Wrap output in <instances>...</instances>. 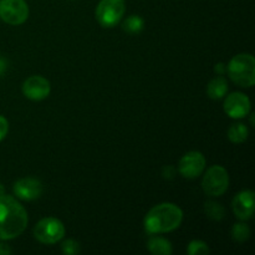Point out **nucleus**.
<instances>
[{
    "label": "nucleus",
    "mask_w": 255,
    "mask_h": 255,
    "mask_svg": "<svg viewBox=\"0 0 255 255\" xmlns=\"http://www.w3.org/2000/svg\"><path fill=\"white\" fill-rule=\"evenodd\" d=\"M27 213L11 196L0 197V239L11 241L21 236L27 226Z\"/></svg>",
    "instance_id": "f257e3e1"
},
{
    "label": "nucleus",
    "mask_w": 255,
    "mask_h": 255,
    "mask_svg": "<svg viewBox=\"0 0 255 255\" xmlns=\"http://www.w3.org/2000/svg\"><path fill=\"white\" fill-rule=\"evenodd\" d=\"M183 212L173 203H161L154 206L144 218V229L149 234L169 233L181 226Z\"/></svg>",
    "instance_id": "f03ea898"
},
{
    "label": "nucleus",
    "mask_w": 255,
    "mask_h": 255,
    "mask_svg": "<svg viewBox=\"0 0 255 255\" xmlns=\"http://www.w3.org/2000/svg\"><path fill=\"white\" fill-rule=\"evenodd\" d=\"M229 77L241 87H252L255 84V59L252 54H238L229 61Z\"/></svg>",
    "instance_id": "7ed1b4c3"
},
{
    "label": "nucleus",
    "mask_w": 255,
    "mask_h": 255,
    "mask_svg": "<svg viewBox=\"0 0 255 255\" xmlns=\"http://www.w3.org/2000/svg\"><path fill=\"white\" fill-rule=\"evenodd\" d=\"M229 186L228 172L222 166H212L202 179V188L209 197H221Z\"/></svg>",
    "instance_id": "20e7f679"
},
{
    "label": "nucleus",
    "mask_w": 255,
    "mask_h": 255,
    "mask_svg": "<svg viewBox=\"0 0 255 255\" xmlns=\"http://www.w3.org/2000/svg\"><path fill=\"white\" fill-rule=\"evenodd\" d=\"M126 11L125 0H101L96 7V19L104 27H114Z\"/></svg>",
    "instance_id": "39448f33"
},
{
    "label": "nucleus",
    "mask_w": 255,
    "mask_h": 255,
    "mask_svg": "<svg viewBox=\"0 0 255 255\" xmlns=\"http://www.w3.org/2000/svg\"><path fill=\"white\" fill-rule=\"evenodd\" d=\"M65 226L61 221L52 217L41 219L34 228V236L40 243L55 244L65 237Z\"/></svg>",
    "instance_id": "423d86ee"
},
{
    "label": "nucleus",
    "mask_w": 255,
    "mask_h": 255,
    "mask_svg": "<svg viewBox=\"0 0 255 255\" xmlns=\"http://www.w3.org/2000/svg\"><path fill=\"white\" fill-rule=\"evenodd\" d=\"M0 17L10 25H21L29 17V6L25 0H0Z\"/></svg>",
    "instance_id": "0eeeda50"
},
{
    "label": "nucleus",
    "mask_w": 255,
    "mask_h": 255,
    "mask_svg": "<svg viewBox=\"0 0 255 255\" xmlns=\"http://www.w3.org/2000/svg\"><path fill=\"white\" fill-rule=\"evenodd\" d=\"M206 163V158L201 152L191 151L181 158L178 164V171L184 178L194 179L203 173Z\"/></svg>",
    "instance_id": "6e6552de"
},
{
    "label": "nucleus",
    "mask_w": 255,
    "mask_h": 255,
    "mask_svg": "<svg viewBox=\"0 0 255 255\" xmlns=\"http://www.w3.org/2000/svg\"><path fill=\"white\" fill-rule=\"evenodd\" d=\"M50 91H51V86H50L49 80L39 75L30 76L22 84V94L26 99L32 100V101L45 100L50 95Z\"/></svg>",
    "instance_id": "1a4fd4ad"
},
{
    "label": "nucleus",
    "mask_w": 255,
    "mask_h": 255,
    "mask_svg": "<svg viewBox=\"0 0 255 255\" xmlns=\"http://www.w3.org/2000/svg\"><path fill=\"white\" fill-rule=\"evenodd\" d=\"M251 100L242 92H233L224 101V111L232 119H243L251 112Z\"/></svg>",
    "instance_id": "9d476101"
},
{
    "label": "nucleus",
    "mask_w": 255,
    "mask_h": 255,
    "mask_svg": "<svg viewBox=\"0 0 255 255\" xmlns=\"http://www.w3.org/2000/svg\"><path fill=\"white\" fill-rule=\"evenodd\" d=\"M234 214L241 221H248L253 217L255 209V194L253 191H242L232 201Z\"/></svg>",
    "instance_id": "9b49d317"
},
{
    "label": "nucleus",
    "mask_w": 255,
    "mask_h": 255,
    "mask_svg": "<svg viewBox=\"0 0 255 255\" xmlns=\"http://www.w3.org/2000/svg\"><path fill=\"white\" fill-rule=\"evenodd\" d=\"M14 194L22 201H34L42 194V184L39 179L21 178L12 187Z\"/></svg>",
    "instance_id": "f8f14e48"
},
{
    "label": "nucleus",
    "mask_w": 255,
    "mask_h": 255,
    "mask_svg": "<svg viewBox=\"0 0 255 255\" xmlns=\"http://www.w3.org/2000/svg\"><path fill=\"white\" fill-rule=\"evenodd\" d=\"M227 91H228V84H227L224 77H214L211 80L207 86V94L212 100H221L226 96Z\"/></svg>",
    "instance_id": "ddd939ff"
},
{
    "label": "nucleus",
    "mask_w": 255,
    "mask_h": 255,
    "mask_svg": "<svg viewBox=\"0 0 255 255\" xmlns=\"http://www.w3.org/2000/svg\"><path fill=\"white\" fill-rule=\"evenodd\" d=\"M147 248L154 255H171L173 252L172 244L161 237H152L147 242Z\"/></svg>",
    "instance_id": "4468645a"
},
{
    "label": "nucleus",
    "mask_w": 255,
    "mask_h": 255,
    "mask_svg": "<svg viewBox=\"0 0 255 255\" xmlns=\"http://www.w3.org/2000/svg\"><path fill=\"white\" fill-rule=\"evenodd\" d=\"M248 127L243 124H233L228 129V138L233 143H243L248 138Z\"/></svg>",
    "instance_id": "2eb2a0df"
},
{
    "label": "nucleus",
    "mask_w": 255,
    "mask_h": 255,
    "mask_svg": "<svg viewBox=\"0 0 255 255\" xmlns=\"http://www.w3.org/2000/svg\"><path fill=\"white\" fill-rule=\"evenodd\" d=\"M204 212H206L207 217L212 221H222L226 217V209L221 203H217L213 201H207L204 203Z\"/></svg>",
    "instance_id": "dca6fc26"
},
{
    "label": "nucleus",
    "mask_w": 255,
    "mask_h": 255,
    "mask_svg": "<svg viewBox=\"0 0 255 255\" xmlns=\"http://www.w3.org/2000/svg\"><path fill=\"white\" fill-rule=\"evenodd\" d=\"M251 237V229L247 224L237 223L232 228V238L237 243H244Z\"/></svg>",
    "instance_id": "f3484780"
},
{
    "label": "nucleus",
    "mask_w": 255,
    "mask_h": 255,
    "mask_svg": "<svg viewBox=\"0 0 255 255\" xmlns=\"http://www.w3.org/2000/svg\"><path fill=\"white\" fill-rule=\"evenodd\" d=\"M142 29H143V20L138 15H132L124 22V30L129 34H138Z\"/></svg>",
    "instance_id": "a211bd4d"
},
{
    "label": "nucleus",
    "mask_w": 255,
    "mask_h": 255,
    "mask_svg": "<svg viewBox=\"0 0 255 255\" xmlns=\"http://www.w3.org/2000/svg\"><path fill=\"white\" fill-rule=\"evenodd\" d=\"M187 253L189 255H208L211 253L207 243L202 241H192L188 244V248H187Z\"/></svg>",
    "instance_id": "6ab92c4d"
},
{
    "label": "nucleus",
    "mask_w": 255,
    "mask_h": 255,
    "mask_svg": "<svg viewBox=\"0 0 255 255\" xmlns=\"http://www.w3.org/2000/svg\"><path fill=\"white\" fill-rule=\"evenodd\" d=\"M62 253L66 255H76L80 253V246L74 239H67L61 246Z\"/></svg>",
    "instance_id": "aec40b11"
},
{
    "label": "nucleus",
    "mask_w": 255,
    "mask_h": 255,
    "mask_svg": "<svg viewBox=\"0 0 255 255\" xmlns=\"http://www.w3.org/2000/svg\"><path fill=\"white\" fill-rule=\"evenodd\" d=\"M7 132H9V122L4 116L0 115V141H2L6 137Z\"/></svg>",
    "instance_id": "412c9836"
},
{
    "label": "nucleus",
    "mask_w": 255,
    "mask_h": 255,
    "mask_svg": "<svg viewBox=\"0 0 255 255\" xmlns=\"http://www.w3.org/2000/svg\"><path fill=\"white\" fill-rule=\"evenodd\" d=\"M11 253V248L7 244L0 243V255H9Z\"/></svg>",
    "instance_id": "4be33fe9"
},
{
    "label": "nucleus",
    "mask_w": 255,
    "mask_h": 255,
    "mask_svg": "<svg viewBox=\"0 0 255 255\" xmlns=\"http://www.w3.org/2000/svg\"><path fill=\"white\" fill-rule=\"evenodd\" d=\"M226 70H227V67H226V65L224 64H218V65H216V67H214V71L217 72V74H219V75H223L224 72H226Z\"/></svg>",
    "instance_id": "5701e85b"
},
{
    "label": "nucleus",
    "mask_w": 255,
    "mask_h": 255,
    "mask_svg": "<svg viewBox=\"0 0 255 255\" xmlns=\"http://www.w3.org/2000/svg\"><path fill=\"white\" fill-rule=\"evenodd\" d=\"M6 61H5L2 57H0V76H2L4 75V72L6 71Z\"/></svg>",
    "instance_id": "b1692460"
},
{
    "label": "nucleus",
    "mask_w": 255,
    "mask_h": 255,
    "mask_svg": "<svg viewBox=\"0 0 255 255\" xmlns=\"http://www.w3.org/2000/svg\"><path fill=\"white\" fill-rule=\"evenodd\" d=\"M5 194V188L1 183H0V197H2Z\"/></svg>",
    "instance_id": "393cba45"
}]
</instances>
